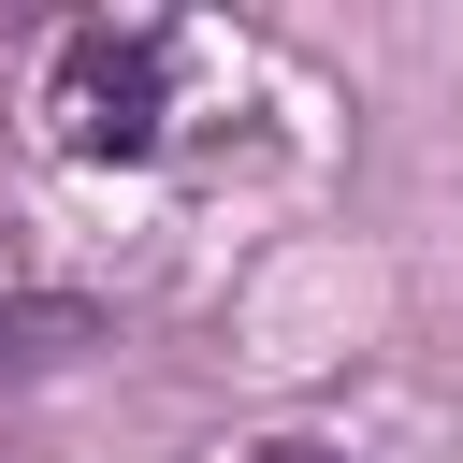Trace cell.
<instances>
[{
	"label": "cell",
	"mask_w": 463,
	"mask_h": 463,
	"mask_svg": "<svg viewBox=\"0 0 463 463\" xmlns=\"http://www.w3.org/2000/svg\"><path fill=\"white\" fill-rule=\"evenodd\" d=\"M232 463H362V449H333V434H246Z\"/></svg>",
	"instance_id": "cell-3"
},
{
	"label": "cell",
	"mask_w": 463,
	"mask_h": 463,
	"mask_svg": "<svg viewBox=\"0 0 463 463\" xmlns=\"http://www.w3.org/2000/svg\"><path fill=\"white\" fill-rule=\"evenodd\" d=\"M101 347V304L87 289H0V391L14 376H58V362H87Z\"/></svg>",
	"instance_id": "cell-2"
},
{
	"label": "cell",
	"mask_w": 463,
	"mask_h": 463,
	"mask_svg": "<svg viewBox=\"0 0 463 463\" xmlns=\"http://www.w3.org/2000/svg\"><path fill=\"white\" fill-rule=\"evenodd\" d=\"M275 116H333L318 72L217 14H72L29 58V130L72 174H217L260 159Z\"/></svg>",
	"instance_id": "cell-1"
}]
</instances>
